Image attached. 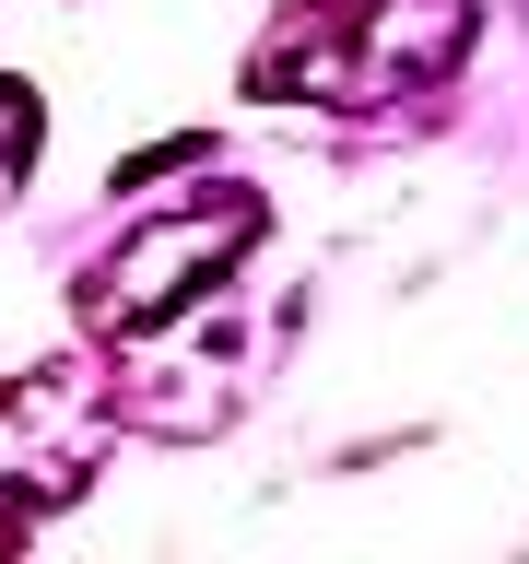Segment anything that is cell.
<instances>
[{
  "label": "cell",
  "instance_id": "6da1fadb",
  "mask_svg": "<svg viewBox=\"0 0 529 564\" xmlns=\"http://www.w3.org/2000/svg\"><path fill=\"white\" fill-rule=\"evenodd\" d=\"M118 423L130 412L95 365H35V377L0 388V541H24L60 494H83V470Z\"/></svg>",
  "mask_w": 529,
  "mask_h": 564
},
{
  "label": "cell",
  "instance_id": "7a4b0ae2",
  "mask_svg": "<svg viewBox=\"0 0 529 564\" xmlns=\"http://www.w3.org/2000/svg\"><path fill=\"white\" fill-rule=\"evenodd\" d=\"M247 236H259V200L165 212V224L118 236V259L83 282V317H95V329H118V341H141V329H165L188 294H212V271H236V259H247Z\"/></svg>",
  "mask_w": 529,
  "mask_h": 564
},
{
  "label": "cell",
  "instance_id": "3957f363",
  "mask_svg": "<svg viewBox=\"0 0 529 564\" xmlns=\"http://www.w3.org/2000/svg\"><path fill=\"white\" fill-rule=\"evenodd\" d=\"M35 130H47V106H35V83H0V200L35 176Z\"/></svg>",
  "mask_w": 529,
  "mask_h": 564
}]
</instances>
